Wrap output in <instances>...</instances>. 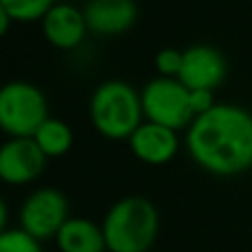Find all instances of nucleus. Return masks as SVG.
<instances>
[{
	"mask_svg": "<svg viewBox=\"0 0 252 252\" xmlns=\"http://www.w3.org/2000/svg\"><path fill=\"white\" fill-rule=\"evenodd\" d=\"M186 151L201 170L235 177L252 168V113L237 104H215L186 128Z\"/></svg>",
	"mask_w": 252,
	"mask_h": 252,
	"instance_id": "nucleus-1",
	"label": "nucleus"
},
{
	"mask_svg": "<svg viewBox=\"0 0 252 252\" xmlns=\"http://www.w3.org/2000/svg\"><path fill=\"white\" fill-rule=\"evenodd\" d=\"M102 232L109 252H148L159 235V213L146 197H124L104 215Z\"/></svg>",
	"mask_w": 252,
	"mask_h": 252,
	"instance_id": "nucleus-2",
	"label": "nucleus"
},
{
	"mask_svg": "<svg viewBox=\"0 0 252 252\" xmlns=\"http://www.w3.org/2000/svg\"><path fill=\"white\" fill-rule=\"evenodd\" d=\"M91 124L106 139H128L144 122L142 97L124 80H106L95 87L89 102Z\"/></svg>",
	"mask_w": 252,
	"mask_h": 252,
	"instance_id": "nucleus-3",
	"label": "nucleus"
},
{
	"mask_svg": "<svg viewBox=\"0 0 252 252\" xmlns=\"http://www.w3.org/2000/svg\"><path fill=\"white\" fill-rule=\"evenodd\" d=\"M49 118L47 95L35 84L11 80L0 87V130L7 137H33Z\"/></svg>",
	"mask_w": 252,
	"mask_h": 252,
	"instance_id": "nucleus-4",
	"label": "nucleus"
},
{
	"mask_svg": "<svg viewBox=\"0 0 252 252\" xmlns=\"http://www.w3.org/2000/svg\"><path fill=\"white\" fill-rule=\"evenodd\" d=\"M144 118L148 122L168 126L173 130L188 128L195 120L190 109V91L177 78H157L148 80L139 91Z\"/></svg>",
	"mask_w": 252,
	"mask_h": 252,
	"instance_id": "nucleus-5",
	"label": "nucleus"
},
{
	"mask_svg": "<svg viewBox=\"0 0 252 252\" xmlns=\"http://www.w3.org/2000/svg\"><path fill=\"white\" fill-rule=\"evenodd\" d=\"M18 219H20V228L27 235L44 244L49 239H56L60 228L66 223L69 199L58 188H35L22 201Z\"/></svg>",
	"mask_w": 252,
	"mask_h": 252,
	"instance_id": "nucleus-6",
	"label": "nucleus"
},
{
	"mask_svg": "<svg viewBox=\"0 0 252 252\" xmlns=\"http://www.w3.org/2000/svg\"><path fill=\"white\" fill-rule=\"evenodd\" d=\"M47 155L33 137H9L0 144V182L9 186H27L42 175Z\"/></svg>",
	"mask_w": 252,
	"mask_h": 252,
	"instance_id": "nucleus-7",
	"label": "nucleus"
},
{
	"mask_svg": "<svg viewBox=\"0 0 252 252\" xmlns=\"http://www.w3.org/2000/svg\"><path fill=\"white\" fill-rule=\"evenodd\" d=\"M228 75V62L219 49L210 44H192L184 49V62L177 80L186 89L215 91Z\"/></svg>",
	"mask_w": 252,
	"mask_h": 252,
	"instance_id": "nucleus-8",
	"label": "nucleus"
},
{
	"mask_svg": "<svg viewBox=\"0 0 252 252\" xmlns=\"http://www.w3.org/2000/svg\"><path fill=\"white\" fill-rule=\"evenodd\" d=\"M40 25H42L44 40L60 51L78 49L89 33L84 11L69 2H56Z\"/></svg>",
	"mask_w": 252,
	"mask_h": 252,
	"instance_id": "nucleus-9",
	"label": "nucleus"
},
{
	"mask_svg": "<svg viewBox=\"0 0 252 252\" xmlns=\"http://www.w3.org/2000/svg\"><path fill=\"white\" fill-rule=\"evenodd\" d=\"M128 148L139 161L148 166H164L179 153L177 130L155 122H142L128 139Z\"/></svg>",
	"mask_w": 252,
	"mask_h": 252,
	"instance_id": "nucleus-10",
	"label": "nucleus"
},
{
	"mask_svg": "<svg viewBox=\"0 0 252 252\" xmlns=\"http://www.w3.org/2000/svg\"><path fill=\"white\" fill-rule=\"evenodd\" d=\"M89 33L113 38L122 35L137 22L135 0H87L82 7Z\"/></svg>",
	"mask_w": 252,
	"mask_h": 252,
	"instance_id": "nucleus-11",
	"label": "nucleus"
},
{
	"mask_svg": "<svg viewBox=\"0 0 252 252\" xmlns=\"http://www.w3.org/2000/svg\"><path fill=\"white\" fill-rule=\"evenodd\" d=\"M53 241L60 252H109L102 226L84 217H69Z\"/></svg>",
	"mask_w": 252,
	"mask_h": 252,
	"instance_id": "nucleus-12",
	"label": "nucleus"
},
{
	"mask_svg": "<svg viewBox=\"0 0 252 252\" xmlns=\"http://www.w3.org/2000/svg\"><path fill=\"white\" fill-rule=\"evenodd\" d=\"M33 142L40 146V151L47 155V159L53 157H62L71 151L73 146V130L66 122L58 118H49L44 120L42 126L35 130Z\"/></svg>",
	"mask_w": 252,
	"mask_h": 252,
	"instance_id": "nucleus-13",
	"label": "nucleus"
},
{
	"mask_svg": "<svg viewBox=\"0 0 252 252\" xmlns=\"http://www.w3.org/2000/svg\"><path fill=\"white\" fill-rule=\"evenodd\" d=\"M13 22H42L56 0H0Z\"/></svg>",
	"mask_w": 252,
	"mask_h": 252,
	"instance_id": "nucleus-14",
	"label": "nucleus"
},
{
	"mask_svg": "<svg viewBox=\"0 0 252 252\" xmlns=\"http://www.w3.org/2000/svg\"><path fill=\"white\" fill-rule=\"evenodd\" d=\"M0 252H44L42 244L22 228H7L0 235Z\"/></svg>",
	"mask_w": 252,
	"mask_h": 252,
	"instance_id": "nucleus-15",
	"label": "nucleus"
},
{
	"mask_svg": "<svg viewBox=\"0 0 252 252\" xmlns=\"http://www.w3.org/2000/svg\"><path fill=\"white\" fill-rule=\"evenodd\" d=\"M182 62H184V51L166 47V49H161V51H157L155 69L161 78H177L179 71H182Z\"/></svg>",
	"mask_w": 252,
	"mask_h": 252,
	"instance_id": "nucleus-16",
	"label": "nucleus"
},
{
	"mask_svg": "<svg viewBox=\"0 0 252 252\" xmlns=\"http://www.w3.org/2000/svg\"><path fill=\"white\" fill-rule=\"evenodd\" d=\"M190 91V109L192 113L204 115L206 111H210L217 102H215V91H208V89H188Z\"/></svg>",
	"mask_w": 252,
	"mask_h": 252,
	"instance_id": "nucleus-17",
	"label": "nucleus"
},
{
	"mask_svg": "<svg viewBox=\"0 0 252 252\" xmlns=\"http://www.w3.org/2000/svg\"><path fill=\"white\" fill-rule=\"evenodd\" d=\"M11 25H13V20H11V16L7 13V9L0 4V38H4V35L9 33V29H11Z\"/></svg>",
	"mask_w": 252,
	"mask_h": 252,
	"instance_id": "nucleus-18",
	"label": "nucleus"
},
{
	"mask_svg": "<svg viewBox=\"0 0 252 252\" xmlns=\"http://www.w3.org/2000/svg\"><path fill=\"white\" fill-rule=\"evenodd\" d=\"M7 221H9V208L4 204V199L0 197V235L7 230Z\"/></svg>",
	"mask_w": 252,
	"mask_h": 252,
	"instance_id": "nucleus-19",
	"label": "nucleus"
}]
</instances>
